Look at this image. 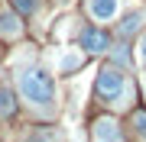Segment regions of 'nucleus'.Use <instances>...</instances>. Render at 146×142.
<instances>
[{"mask_svg":"<svg viewBox=\"0 0 146 142\" xmlns=\"http://www.w3.org/2000/svg\"><path fill=\"white\" fill-rule=\"evenodd\" d=\"M16 90H20L23 103L39 116H52L55 110V84L49 78V71L42 68L36 58L16 62Z\"/></svg>","mask_w":146,"mask_h":142,"instance_id":"nucleus-1","label":"nucleus"},{"mask_svg":"<svg viewBox=\"0 0 146 142\" xmlns=\"http://www.w3.org/2000/svg\"><path fill=\"white\" fill-rule=\"evenodd\" d=\"M78 65H84L81 48H78V52H68V55L62 58V65H58V71H62V74H68V71H75V68H78Z\"/></svg>","mask_w":146,"mask_h":142,"instance_id":"nucleus-9","label":"nucleus"},{"mask_svg":"<svg viewBox=\"0 0 146 142\" xmlns=\"http://www.w3.org/2000/svg\"><path fill=\"white\" fill-rule=\"evenodd\" d=\"M58 3H65V0H58Z\"/></svg>","mask_w":146,"mask_h":142,"instance_id":"nucleus-13","label":"nucleus"},{"mask_svg":"<svg viewBox=\"0 0 146 142\" xmlns=\"http://www.w3.org/2000/svg\"><path fill=\"white\" fill-rule=\"evenodd\" d=\"M13 7H16L23 16H33V13L39 10V0H13Z\"/></svg>","mask_w":146,"mask_h":142,"instance_id":"nucleus-10","label":"nucleus"},{"mask_svg":"<svg viewBox=\"0 0 146 142\" xmlns=\"http://www.w3.org/2000/svg\"><path fill=\"white\" fill-rule=\"evenodd\" d=\"M120 10V0H88V13L98 23H110Z\"/></svg>","mask_w":146,"mask_h":142,"instance_id":"nucleus-5","label":"nucleus"},{"mask_svg":"<svg viewBox=\"0 0 146 142\" xmlns=\"http://www.w3.org/2000/svg\"><path fill=\"white\" fill-rule=\"evenodd\" d=\"M16 113V103H13V90L10 87H0V120H10V116Z\"/></svg>","mask_w":146,"mask_h":142,"instance_id":"nucleus-8","label":"nucleus"},{"mask_svg":"<svg viewBox=\"0 0 146 142\" xmlns=\"http://www.w3.org/2000/svg\"><path fill=\"white\" fill-rule=\"evenodd\" d=\"M143 20H146V13H143V10L130 13L123 23H120V29H117V32H120V39H130V32H136V29H140V23H143Z\"/></svg>","mask_w":146,"mask_h":142,"instance_id":"nucleus-7","label":"nucleus"},{"mask_svg":"<svg viewBox=\"0 0 146 142\" xmlns=\"http://www.w3.org/2000/svg\"><path fill=\"white\" fill-rule=\"evenodd\" d=\"M94 90H98V97L104 100V103H110V107H127V97H130V81H127V74L117 71V68H101Z\"/></svg>","mask_w":146,"mask_h":142,"instance_id":"nucleus-2","label":"nucleus"},{"mask_svg":"<svg viewBox=\"0 0 146 142\" xmlns=\"http://www.w3.org/2000/svg\"><path fill=\"white\" fill-rule=\"evenodd\" d=\"M140 62H143V65H146V36H143V39H140Z\"/></svg>","mask_w":146,"mask_h":142,"instance_id":"nucleus-12","label":"nucleus"},{"mask_svg":"<svg viewBox=\"0 0 146 142\" xmlns=\"http://www.w3.org/2000/svg\"><path fill=\"white\" fill-rule=\"evenodd\" d=\"M78 45L84 52H107L110 39H107V32H101V29H81L78 32Z\"/></svg>","mask_w":146,"mask_h":142,"instance_id":"nucleus-4","label":"nucleus"},{"mask_svg":"<svg viewBox=\"0 0 146 142\" xmlns=\"http://www.w3.org/2000/svg\"><path fill=\"white\" fill-rule=\"evenodd\" d=\"M0 36H3V39H20L23 36L20 20H16L13 13H7V10H0Z\"/></svg>","mask_w":146,"mask_h":142,"instance_id":"nucleus-6","label":"nucleus"},{"mask_svg":"<svg viewBox=\"0 0 146 142\" xmlns=\"http://www.w3.org/2000/svg\"><path fill=\"white\" fill-rule=\"evenodd\" d=\"M133 126H136V132L146 139V113H133Z\"/></svg>","mask_w":146,"mask_h":142,"instance_id":"nucleus-11","label":"nucleus"},{"mask_svg":"<svg viewBox=\"0 0 146 142\" xmlns=\"http://www.w3.org/2000/svg\"><path fill=\"white\" fill-rule=\"evenodd\" d=\"M91 136H94V142H123V132H120L117 120H110V116H101V120H94Z\"/></svg>","mask_w":146,"mask_h":142,"instance_id":"nucleus-3","label":"nucleus"}]
</instances>
